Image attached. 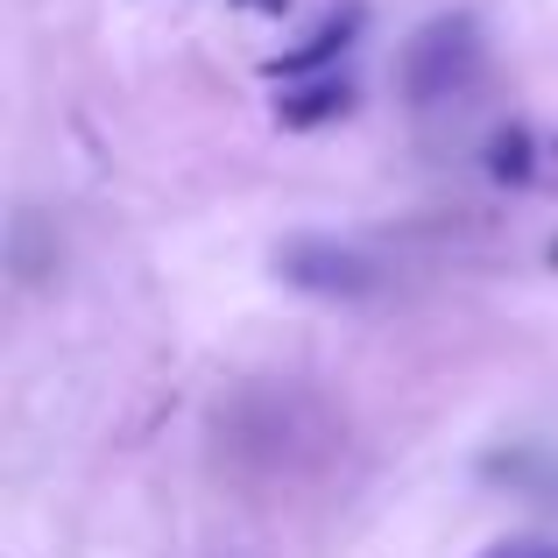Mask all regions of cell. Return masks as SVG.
Segmentation results:
<instances>
[{"label": "cell", "mask_w": 558, "mask_h": 558, "mask_svg": "<svg viewBox=\"0 0 558 558\" xmlns=\"http://www.w3.org/2000/svg\"><path fill=\"white\" fill-rule=\"evenodd\" d=\"M488 170L502 184H531V170H537V142L523 135V128H502V135L488 142Z\"/></svg>", "instance_id": "obj_5"}, {"label": "cell", "mask_w": 558, "mask_h": 558, "mask_svg": "<svg viewBox=\"0 0 558 558\" xmlns=\"http://www.w3.org/2000/svg\"><path fill=\"white\" fill-rule=\"evenodd\" d=\"M551 262H558V247H551Z\"/></svg>", "instance_id": "obj_8"}, {"label": "cell", "mask_w": 558, "mask_h": 558, "mask_svg": "<svg viewBox=\"0 0 558 558\" xmlns=\"http://www.w3.org/2000/svg\"><path fill=\"white\" fill-rule=\"evenodd\" d=\"M276 269H283V283L326 290V298H354V290L375 283V269L354 255V247H340V241H290L283 255H276Z\"/></svg>", "instance_id": "obj_3"}, {"label": "cell", "mask_w": 558, "mask_h": 558, "mask_svg": "<svg viewBox=\"0 0 558 558\" xmlns=\"http://www.w3.org/2000/svg\"><path fill=\"white\" fill-rule=\"evenodd\" d=\"M361 22H368V14H361V0H347V8H332L326 22L312 28V36L304 43H290L283 57H269V78L276 85H298V78H326V71H340V57L354 50V36H361Z\"/></svg>", "instance_id": "obj_2"}, {"label": "cell", "mask_w": 558, "mask_h": 558, "mask_svg": "<svg viewBox=\"0 0 558 558\" xmlns=\"http://www.w3.org/2000/svg\"><path fill=\"white\" fill-rule=\"evenodd\" d=\"M481 64V22L474 14H438V22H424L417 36H410L403 50V93L417 99V107H432V99H446L452 85H466Z\"/></svg>", "instance_id": "obj_1"}, {"label": "cell", "mask_w": 558, "mask_h": 558, "mask_svg": "<svg viewBox=\"0 0 558 558\" xmlns=\"http://www.w3.org/2000/svg\"><path fill=\"white\" fill-rule=\"evenodd\" d=\"M481 558H558V545H545V537H509V545H495Z\"/></svg>", "instance_id": "obj_6"}, {"label": "cell", "mask_w": 558, "mask_h": 558, "mask_svg": "<svg viewBox=\"0 0 558 558\" xmlns=\"http://www.w3.org/2000/svg\"><path fill=\"white\" fill-rule=\"evenodd\" d=\"M347 107H354V85H347L340 71H326V78L283 85V99H276V121H283V128H326V121H340Z\"/></svg>", "instance_id": "obj_4"}, {"label": "cell", "mask_w": 558, "mask_h": 558, "mask_svg": "<svg viewBox=\"0 0 558 558\" xmlns=\"http://www.w3.org/2000/svg\"><path fill=\"white\" fill-rule=\"evenodd\" d=\"M241 8H255V14H290V0H241Z\"/></svg>", "instance_id": "obj_7"}]
</instances>
